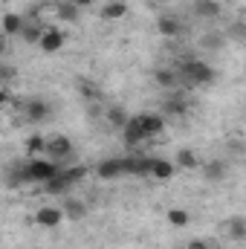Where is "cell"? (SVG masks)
I'll use <instances>...</instances> for the list:
<instances>
[{"label":"cell","instance_id":"6da1fadb","mask_svg":"<svg viewBox=\"0 0 246 249\" xmlns=\"http://www.w3.org/2000/svg\"><path fill=\"white\" fill-rule=\"evenodd\" d=\"M174 70H177V78H188L191 84H211V81L217 78L214 67L209 61H203V58H185V61L177 64Z\"/></svg>","mask_w":246,"mask_h":249},{"label":"cell","instance_id":"7a4b0ae2","mask_svg":"<svg viewBox=\"0 0 246 249\" xmlns=\"http://www.w3.org/2000/svg\"><path fill=\"white\" fill-rule=\"evenodd\" d=\"M64 44H67V35H64L58 26H44L41 38H38V50H41L44 55H55V53H61Z\"/></svg>","mask_w":246,"mask_h":249},{"label":"cell","instance_id":"3957f363","mask_svg":"<svg viewBox=\"0 0 246 249\" xmlns=\"http://www.w3.org/2000/svg\"><path fill=\"white\" fill-rule=\"evenodd\" d=\"M72 151H75V145H72V139L70 136H53V139H47V157L53 160V162H58L61 165L64 160H70L72 157Z\"/></svg>","mask_w":246,"mask_h":249},{"label":"cell","instance_id":"277c9868","mask_svg":"<svg viewBox=\"0 0 246 249\" xmlns=\"http://www.w3.org/2000/svg\"><path fill=\"white\" fill-rule=\"evenodd\" d=\"M133 119L139 124V130L145 133V139H154V136H159L165 130V119L159 113H136Z\"/></svg>","mask_w":246,"mask_h":249},{"label":"cell","instance_id":"5b68a950","mask_svg":"<svg viewBox=\"0 0 246 249\" xmlns=\"http://www.w3.org/2000/svg\"><path fill=\"white\" fill-rule=\"evenodd\" d=\"M61 220H64L61 206H41L35 212V223L44 226V229H55V226H61Z\"/></svg>","mask_w":246,"mask_h":249},{"label":"cell","instance_id":"8992f818","mask_svg":"<svg viewBox=\"0 0 246 249\" xmlns=\"http://www.w3.org/2000/svg\"><path fill=\"white\" fill-rule=\"evenodd\" d=\"M177 174V165L165 157H151V165H148V177L154 180H171Z\"/></svg>","mask_w":246,"mask_h":249},{"label":"cell","instance_id":"52a82bcc","mask_svg":"<svg viewBox=\"0 0 246 249\" xmlns=\"http://www.w3.org/2000/svg\"><path fill=\"white\" fill-rule=\"evenodd\" d=\"M23 113H26L29 122L41 124L44 119H50L53 107H50V102H44V99H29V102H23Z\"/></svg>","mask_w":246,"mask_h":249},{"label":"cell","instance_id":"ba28073f","mask_svg":"<svg viewBox=\"0 0 246 249\" xmlns=\"http://www.w3.org/2000/svg\"><path fill=\"white\" fill-rule=\"evenodd\" d=\"M96 174H99L102 180H116V177H122V174H124V157L102 160V162L96 165Z\"/></svg>","mask_w":246,"mask_h":249},{"label":"cell","instance_id":"9c48e42d","mask_svg":"<svg viewBox=\"0 0 246 249\" xmlns=\"http://www.w3.org/2000/svg\"><path fill=\"white\" fill-rule=\"evenodd\" d=\"M157 32L162 38H177V35H183V20L177 15H159L157 18Z\"/></svg>","mask_w":246,"mask_h":249},{"label":"cell","instance_id":"30bf717a","mask_svg":"<svg viewBox=\"0 0 246 249\" xmlns=\"http://www.w3.org/2000/svg\"><path fill=\"white\" fill-rule=\"evenodd\" d=\"M23 15H18V12H6L3 18H0V32L6 35V38H20V32H23Z\"/></svg>","mask_w":246,"mask_h":249},{"label":"cell","instance_id":"8fae6325","mask_svg":"<svg viewBox=\"0 0 246 249\" xmlns=\"http://www.w3.org/2000/svg\"><path fill=\"white\" fill-rule=\"evenodd\" d=\"M148 165H151V157H139V154L124 157V174H133V177H148Z\"/></svg>","mask_w":246,"mask_h":249},{"label":"cell","instance_id":"7c38bea8","mask_svg":"<svg viewBox=\"0 0 246 249\" xmlns=\"http://www.w3.org/2000/svg\"><path fill=\"white\" fill-rule=\"evenodd\" d=\"M154 81H157L162 90H177V84H180L174 67H157V70H154Z\"/></svg>","mask_w":246,"mask_h":249},{"label":"cell","instance_id":"4fadbf2b","mask_svg":"<svg viewBox=\"0 0 246 249\" xmlns=\"http://www.w3.org/2000/svg\"><path fill=\"white\" fill-rule=\"evenodd\" d=\"M61 212H64V220H81L84 214H87V206L81 203V200H75V197H64L61 203Z\"/></svg>","mask_w":246,"mask_h":249},{"label":"cell","instance_id":"5bb4252c","mask_svg":"<svg viewBox=\"0 0 246 249\" xmlns=\"http://www.w3.org/2000/svg\"><path fill=\"white\" fill-rule=\"evenodd\" d=\"M200 171H203V177H206V180H211V183H217V180H223V177H226V162H223V160H211V162H200Z\"/></svg>","mask_w":246,"mask_h":249},{"label":"cell","instance_id":"9a60e30c","mask_svg":"<svg viewBox=\"0 0 246 249\" xmlns=\"http://www.w3.org/2000/svg\"><path fill=\"white\" fill-rule=\"evenodd\" d=\"M122 139H124V145H127V148H136L139 142H145V133L139 130V124H136V119H133V116H130V119H127V124L122 127Z\"/></svg>","mask_w":246,"mask_h":249},{"label":"cell","instance_id":"2e32d148","mask_svg":"<svg viewBox=\"0 0 246 249\" xmlns=\"http://www.w3.org/2000/svg\"><path fill=\"white\" fill-rule=\"evenodd\" d=\"M105 119H107V124H110V127L122 130L124 124H127V119H130V113L124 110L122 105H110V107L105 110Z\"/></svg>","mask_w":246,"mask_h":249},{"label":"cell","instance_id":"e0dca14e","mask_svg":"<svg viewBox=\"0 0 246 249\" xmlns=\"http://www.w3.org/2000/svg\"><path fill=\"white\" fill-rule=\"evenodd\" d=\"M124 15H127V3L124 0H107L102 6V18L105 20H122Z\"/></svg>","mask_w":246,"mask_h":249},{"label":"cell","instance_id":"ac0fdd59","mask_svg":"<svg viewBox=\"0 0 246 249\" xmlns=\"http://www.w3.org/2000/svg\"><path fill=\"white\" fill-rule=\"evenodd\" d=\"M23 148H26V157H29V160H32V157H41V154L47 151V136H41V133H32V136H26Z\"/></svg>","mask_w":246,"mask_h":249},{"label":"cell","instance_id":"d6986e66","mask_svg":"<svg viewBox=\"0 0 246 249\" xmlns=\"http://www.w3.org/2000/svg\"><path fill=\"white\" fill-rule=\"evenodd\" d=\"M174 165H177V168H185V171H194V168H200V157H197L191 148H180Z\"/></svg>","mask_w":246,"mask_h":249},{"label":"cell","instance_id":"ffe728a7","mask_svg":"<svg viewBox=\"0 0 246 249\" xmlns=\"http://www.w3.org/2000/svg\"><path fill=\"white\" fill-rule=\"evenodd\" d=\"M44 188H47L50 194H67V191L72 188V183L67 180V174H64V171H58L55 177H50V180L44 183Z\"/></svg>","mask_w":246,"mask_h":249},{"label":"cell","instance_id":"44dd1931","mask_svg":"<svg viewBox=\"0 0 246 249\" xmlns=\"http://www.w3.org/2000/svg\"><path fill=\"white\" fill-rule=\"evenodd\" d=\"M220 9H223V6H220L217 0H197V3H194V15H197V18H217Z\"/></svg>","mask_w":246,"mask_h":249},{"label":"cell","instance_id":"7402d4cb","mask_svg":"<svg viewBox=\"0 0 246 249\" xmlns=\"http://www.w3.org/2000/svg\"><path fill=\"white\" fill-rule=\"evenodd\" d=\"M162 110L171 113V116H183L185 110H188V102H185L183 96H168L165 105H162Z\"/></svg>","mask_w":246,"mask_h":249},{"label":"cell","instance_id":"603a6c76","mask_svg":"<svg viewBox=\"0 0 246 249\" xmlns=\"http://www.w3.org/2000/svg\"><path fill=\"white\" fill-rule=\"evenodd\" d=\"M55 15H58V20H64V23H75V20H78V15H81V9H78V6H72V3L67 0V3H58Z\"/></svg>","mask_w":246,"mask_h":249},{"label":"cell","instance_id":"cb8c5ba5","mask_svg":"<svg viewBox=\"0 0 246 249\" xmlns=\"http://www.w3.org/2000/svg\"><path fill=\"white\" fill-rule=\"evenodd\" d=\"M41 32H44V23H41V20H35V23H23V32H20V38H23L26 44H35V47H38V38H41Z\"/></svg>","mask_w":246,"mask_h":249},{"label":"cell","instance_id":"d4e9b609","mask_svg":"<svg viewBox=\"0 0 246 249\" xmlns=\"http://www.w3.org/2000/svg\"><path fill=\"white\" fill-rule=\"evenodd\" d=\"M188 220H191V214H188L185 209H168V223H171V226L183 229V226H188Z\"/></svg>","mask_w":246,"mask_h":249},{"label":"cell","instance_id":"484cf974","mask_svg":"<svg viewBox=\"0 0 246 249\" xmlns=\"http://www.w3.org/2000/svg\"><path fill=\"white\" fill-rule=\"evenodd\" d=\"M229 232H232V238H235V241H241V238L246 235V217L235 214V217L229 220Z\"/></svg>","mask_w":246,"mask_h":249},{"label":"cell","instance_id":"4316f807","mask_svg":"<svg viewBox=\"0 0 246 249\" xmlns=\"http://www.w3.org/2000/svg\"><path fill=\"white\" fill-rule=\"evenodd\" d=\"M15 78H18V67H15V64L0 61V87H3V84H12Z\"/></svg>","mask_w":246,"mask_h":249},{"label":"cell","instance_id":"83f0119b","mask_svg":"<svg viewBox=\"0 0 246 249\" xmlns=\"http://www.w3.org/2000/svg\"><path fill=\"white\" fill-rule=\"evenodd\" d=\"M61 171L67 174V180H70L72 186H78V183L87 177V168H84V165H72V168H61Z\"/></svg>","mask_w":246,"mask_h":249},{"label":"cell","instance_id":"f1b7e54d","mask_svg":"<svg viewBox=\"0 0 246 249\" xmlns=\"http://www.w3.org/2000/svg\"><path fill=\"white\" fill-rule=\"evenodd\" d=\"M78 90H81V96H84V99H93V102L99 99V87H96L93 81H87V78H84V81H78Z\"/></svg>","mask_w":246,"mask_h":249},{"label":"cell","instance_id":"f546056e","mask_svg":"<svg viewBox=\"0 0 246 249\" xmlns=\"http://www.w3.org/2000/svg\"><path fill=\"white\" fill-rule=\"evenodd\" d=\"M203 47H209V50H217V47H223V35H203V41H200Z\"/></svg>","mask_w":246,"mask_h":249},{"label":"cell","instance_id":"4dcf8cb0","mask_svg":"<svg viewBox=\"0 0 246 249\" xmlns=\"http://www.w3.org/2000/svg\"><path fill=\"white\" fill-rule=\"evenodd\" d=\"M188 249H211V244H209V241H200V238H197V241H188Z\"/></svg>","mask_w":246,"mask_h":249},{"label":"cell","instance_id":"1f68e13d","mask_svg":"<svg viewBox=\"0 0 246 249\" xmlns=\"http://www.w3.org/2000/svg\"><path fill=\"white\" fill-rule=\"evenodd\" d=\"M70 3H72V6H78V9H87V6H93L96 0H70Z\"/></svg>","mask_w":246,"mask_h":249},{"label":"cell","instance_id":"d6a6232c","mask_svg":"<svg viewBox=\"0 0 246 249\" xmlns=\"http://www.w3.org/2000/svg\"><path fill=\"white\" fill-rule=\"evenodd\" d=\"M9 99H12V96H9V90H6V87H0V107H3Z\"/></svg>","mask_w":246,"mask_h":249},{"label":"cell","instance_id":"836d02e7","mask_svg":"<svg viewBox=\"0 0 246 249\" xmlns=\"http://www.w3.org/2000/svg\"><path fill=\"white\" fill-rule=\"evenodd\" d=\"M3 55H6V35L0 32V61H3Z\"/></svg>","mask_w":246,"mask_h":249},{"label":"cell","instance_id":"e575fe53","mask_svg":"<svg viewBox=\"0 0 246 249\" xmlns=\"http://www.w3.org/2000/svg\"><path fill=\"white\" fill-rule=\"evenodd\" d=\"M159 3H171V0H159Z\"/></svg>","mask_w":246,"mask_h":249},{"label":"cell","instance_id":"d590c367","mask_svg":"<svg viewBox=\"0 0 246 249\" xmlns=\"http://www.w3.org/2000/svg\"><path fill=\"white\" fill-rule=\"evenodd\" d=\"M0 124H3V113H0Z\"/></svg>","mask_w":246,"mask_h":249}]
</instances>
